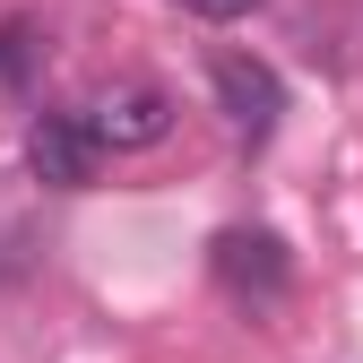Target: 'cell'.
I'll list each match as a JSON object with an SVG mask.
<instances>
[{"label": "cell", "mask_w": 363, "mask_h": 363, "mask_svg": "<svg viewBox=\"0 0 363 363\" xmlns=\"http://www.w3.org/2000/svg\"><path fill=\"white\" fill-rule=\"evenodd\" d=\"M26 61H35V26L9 18L0 26V86H26Z\"/></svg>", "instance_id": "5"}, {"label": "cell", "mask_w": 363, "mask_h": 363, "mask_svg": "<svg viewBox=\"0 0 363 363\" xmlns=\"http://www.w3.org/2000/svg\"><path fill=\"white\" fill-rule=\"evenodd\" d=\"M216 104H225V121L234 130H251V139H268L277 130V113H286V86H277V69L268 61H251V52H216Z\"/></svg>", "instance_id": "3"}, {"label": "cell", "mask_w": 363, "mask_h": 363, "mask_svg": "<svg viewBox=\"0 0 363 363\" xmlns=\"http://www.w3.org/2000/svg\"><path fill=\"white\" fill-rule=\"evenodd\" d=\"M26 173L43 191H86L96 182V139L78 130V113H35L26 121Z\"/></svg>", "instance_id": "2"}, {"label": "cell", "mask_w": 363, "mask_h": 363, "mask_svg": "<svg viewBox=\"0 0 363 363\" xmlns=\"http://www.w3.org/2000/svg\"><path fill=\"white\" fill-rule=\"evenodd\" d=\"M182 9H191V18H216V26H225V18H251L259 0H182Z\"/></svg>", "instance_id": "6"}, {"label": "cell", "mask_w": 363, "mask_h": 363, "mask_svg": "<svg viewBox=\"0 0 363 363\" xmlns=\"http://www.w3.org/2000/svg\"><path fill=\"white\" fill-rule=\"evenodd\" d=\"M78 130L96 139V156H104V147H113V156H139V147H156L164 130H173V96L147 86V78H121V86H104V96L78 113Z\"/></svg>", "instance_id": "1"}, {"label": "cell", "mask_w": 363, "mask_h": 363, "mask_svg": "<svg viewBox=\"0 0 363 363\" xmlns=\"http://www.w3.org/2000/svg\"><path fill=\"white\" fill-rule=\"evenodd\" d=\"M216 277L234 286V294L277 303L286 294V242L277 234H216Z\"/></svg>", "instance_id": "4"}]
</instances>
